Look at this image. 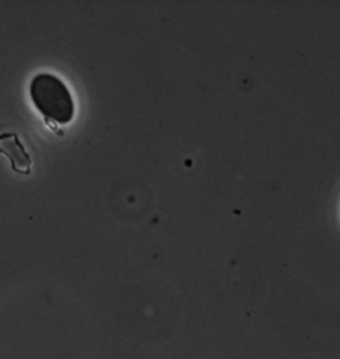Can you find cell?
Returning a JSON list of instances; mask_svg holds the SVG:
<instances>
[{"label": "cell", "instance_id": "6da1fadb", "mask_svg": "<svg viewBox=\"0 0 340 359\" xmlns=\"http://www.w3.org/2000/svg\"><path fill=\"white\" fill-rule=\"evenodd\" d=\"M31 99L44 117L68 124L75 116V103L68 87L52 74H39L29 84Z\"/></svg>", "mask_w": 340, "mask_h": 359}, {"label": "cell", "instance_id": "7a4b0ae2", "mask_svg": "<svg viewBox=\"0 0 340 359\" xmlns=\"http://www.w3.org/2000/svg\"><path fill=\"white\" fill-rule=\"evenodd\" d=\"M0 154L10 158L13 172L23 176H28L31 173L32 158L25 151V145L20 142L16 133L0 135Z\"/></svg>", "mask_w": 340, "mask_h": 359}]
</instances>
